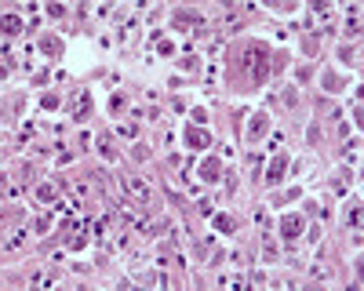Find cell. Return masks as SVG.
<instances>
[{
  "mask_svg": "<svg viewBox=\"0 0 364 291\" xmlns=\"http://www.w3.org/2000/svg\"><path fill=\"white\" fill-rule=\"evenodd\" d=\"M284 237H299V219H284Z\"/></svg>",
  "mask_w": 364,
  "mask_h": 291,
  "instance_id": "1",
  "label": "cell"
}]
</instances>
